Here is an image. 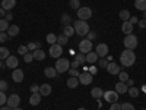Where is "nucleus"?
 Returning <instances> with one entry per match:
<instances>
[{
	"label": "nucleus",
	"mask_w": 146,
	"mask_h": 110,
	"mask_svg": "<svg viewBox=\"0 0 146 110\" xmlns=\"http://www.w3.org/2000/svg\"><path fill=\"white\" fill-rule=\"evenodd\" d=\"M135 62H136V54H135L133 50H127V48H126L124 52H121V54H120V63H121V66L131 68L133 65H135Z\"/></svg>",
	"instance_id": "nucleus-1"
},
{
	"label": "nucleus",
	"mask_w": 146,
	"mask_h": 110,
	"mask_svg": "<svg viewBox=\"0 0 146 110\" xmlns=\"http://www.w3.org/2000/svg\"><path fill=\"white\" fill-rule=\"evenodd\" d=\"M73 28H75V32H76V34H79V35H82V37L88 35V32L91 31L88 22H86V21H80V19L73 22Z\"/></svg>",
	"instance_id": "nucleus-2"
},
{
	"label": "nucleus",
	"mask_w": 146,
	"mask_h": 110,
	"mask_svg": "<svg viewBox=\"0 0 146 110\" xmlns=\"http://www.w3.org/2000/svg\"><path fill=\"white\" fill-rule=\"evenodd\" d=\"M54 68H56L57 73H64V72H67V70L70 69V62H69V59H66V57L57 59Z\"/></svg>",
	"instance_id": "nucleus-3"
},
{
	"label": "nucleus",
	"mask_w": 146,
	"mask_h": 110,
	"mask_svg": "<svg viewBox=\"0 0 146 110\" xmlns=\"http://www.w3.org/2000/svg\"><path fill=\"white\" fill-rule=\"evenodd\" d=\"M124 47L127 48V50H135V48L137 47V37L135 34H129L124 37V41H123Z\"/></svg>",
	"instance_id": "nucleus-4"
},
{
	"label": "nucleus",
	"mask_w": 146,
	"mask_h": 110,
	"mask_svg": "<svg viewBox=\"0 0 146 110\" xmlns=\"http://www.w3.org/2000/svg\"><path fill=\"white\" fill-rule=\"evenodd\" d=\"M78 79H79V84H82V85H89L94 81V75H91L88 70H83V72H80Z\"/></svg>",
	"instance_id": "nucleus-5"
},
{
	"label": "nucleus",
	"mask_w": 146,
	"mask_h": 110,
	"mask_svg": "<svg viewBox=\"0 0 146 110\" xmlns=\"http://www.w3.org/2000/svg\"><path fill=\"white\" fill-rule=\"evenodd\" d=\"M92 16V9L91 7H79L78 9V18L80 19V21H88L89 18Z\"/></svg>",
	"instance_id": "nucleus-6"
},
{
	"label": "nucleus",
	"mask_w": 146,
	"mask_h": 110,
	"mask_svg": "<svg viewBox=\"0 0 146 110\" xmlns=\"http://www.w3.org/2000/svg\"><path fill=\"white\" fill-rule=\"evenodd\" d=\"M63 54V46H60V44H51L50 46V56L54 57V59H60Z\"/></svg>",
	"instance_id": "nucleus-7"
},
{
	"label": "nucleus",
	"mask_w": 146,
	"mask_h": 110,
	"mask_svg": "<svg viewBox=\"0 0 146 110\" xmlns=\"http://www.w3.org/2000/svg\"><path fill=\"white\" fill-rule=\"evenodd\" d=\"M79 52L83 53V54H86L89 52H92V41L88 40V38H85L79 43Z\"/></svg>",
	"instance_id": "nucleus-8"
},
{
	"label": "nucleus",
	"mask_w": 146,
	"mask_h": 110,
	"mask_svg": "<svg viewBox=\"0 0 146 110\" xmlns=\"http://www.w3.org/2000/svg\"><path fill=\"white\" fill-rule=\"evenodd\" d=\"M6 104H7L10 109H16V107H19V104H21V97H19L18 94H10V95L7 97Z\"/></svg>",
	"instance_id": "nucleus-9"
},
{
	"label": "nucleus",
	"mask_w": 146,
	"mask_h": 110,
	"mask_svg": "<svg viewBox=\"0 0 146 110\" xmlns=\"http://www.w3.org/2000/svg\"><path fill=\"white\" fill-rule=\"evenodd\" d=\"M102 97H104V100H105L107 103H111V104H113V103H115V101L118 100V93H117L115 90H114V91H110V90H108V91H104V95H102Z\"/></svg>",
	"instance_id": "nucleus-10"
},
{
	"label": "nucleus",
	"mask_w": 146,
	"mask_h": 110,
	"mask_svg": "<svg viewBox=\"0 0 146 110\" xmlns=\"http://www.w3.org/2000/svg\"><path fill=\"white\" fill-rule=\"evenodd\" d=\"M105 69H107V72L110 73V75H118V73L121 72V70H120V69H121L120 65H117L115 62H108V65H107Z\"/></svg>",
	"instance_id": "nucleus-11"
},
{
	"label": "nucleus",
	"mask_w": 146,
	"mask_h": 110,
	"mask_svg": "<svg viewBox=\"0 0 146 110\" xmlns=\"http://www.w3.org/2000/svg\"><path fill=\"white\" fill-rule=\"evenodd\" d=\"M96 56L98 57H105L108 54V44L105 43H100L98 46H96Z\"/></svg>",
	"instance_id": "nucleus-12"
},
{
	"label": "nucleus",
	"mask_w": 146,
	"mask_h": 110,
	"mask_svg": "<svg viewBox=\"0 0 146 110\" xmlns=\"http://www.w3.org/2000/svg\"><path fill=\"white\" fill-rule=\"evenodd\" d=\"M12 79L16 84H21L23 81V70L22 69H13V72H12Z\"/></svg>",
	"instance_id": "nucleus-13"
},
{
	"label": "nucleus",
	"mask_w": 146,
	"mask_h": 110,
	"mask_svg": "<svg viewBox=\"0 0 146 110\" xmlns=\"http://www.w3.org/2000/svg\"><path fill=\"white\" fill-rule=\"evenodd\" d=\"M18 65H19V59H18L16 56H9V57L6 59V66H7V68L16 69Z\"/></svg>",
	"instance_id": "nucleus-14"
},
{
	"label": "nucleus",
	"mask_w": 146,
	"mask_h": 110,
	"mask_svg": "<svg viewBox=\"0 0 146 110\" xmlns=\"http://www.w3.org/2000/svg\"><path fill=\"white\" fill-rule=\"evenodd\" d=\"M16 6V0H2V7L6 12H10L12 9H15Z\"/></svg>",
	"instance_id": "nucleus-15"
},
{
	"label": "nucleus",
	"mask_w": 146,
	"mask_h": 110,
	"mask_svg": "<svg viewBox=\"0 0 146 110\" xmlns=\"http://www.w3.org/2000/svg\"><path fill=\"white\" fill-rule=\"evenodd\" d=\"M41 94L40 93H32L31 94V97H29V104L31 106H38L40 103H41Z\"/></svg>",
	"instance_id": "nucleus-16"
},
{
	"label": "nucleus",
	"mask_w": 146,
	"mask_h": 110,
	"mask_svg": "<svg viewBox=\"0 0 146 110\" xmlns=\"http://www.w3.org/2000/svg\"><path fill=\"white\" fill-rule=\"evenodd\" d=\"M51 85L50 84H42V85H40V94L42 95V97H47V95H50L51 94Z\"/></svg>",
	"instance_id": "nucleus-17"
},
{
	"label": "nucleus",
	"mask_w": 146,
	"mask_h": 110,
	"mask_svg": "<svg viewBox=\"0 0 146 110\" xmlns=\"http://www.w3.org/2000/svg\"><path fill=\"white\" fill-rule=\"evenodd\" d=\"M44 75L47 78H56L57 76V70H56L54 66H47V68H44Z\"/></svg>",
	"instance_id": "nucleus-18"
},
{
	"label": "nucleus",
	"mask_w": 146,
	"mask_h": 110,
	"mask_svg": "<svg viewBox=\"0 0 146 110\" xmlns=\"http://www.w3.org/2000/svg\"><path fill=\"white\" fill-rule=\"evenodd\" d=\"M121 31H123L126 35L131 34V32H133V23H131L130 21H124L123 25H121Z\"/></svg>",
	"instance_id": "nucleus-19"
},
{
	"label": "nucleus",
	"mask_w": 146,
	"mask_h": 110,
	"mask_svg": "<svg viewBox=\"0 0 146 110\" xmlns=\"http://www.w3.org/2000/svg\"><path fill=\"white\" fill-rule=\"evenodd\" d=\"M115 91L118 94H126L129 91V87H127V84L126 82H117L115 84Z\"/></svg>",
	"instance_id": "nucleus-20"
},
{
	"label": "nucleus",
	"mask_w": 146,
	"mask_h": 110,
	"mask_svg": "<svg viewBox=\"0 0 146 110\" xmlns=\"http://www.w3.org/2000/svg\"><path fill=\"white\" fill-rule=\"evenodd\" d=\"M32 54H34V60H38V62H41V60H44V59L47 57L45 52L41 50V48H38V50H35V52H32Z\"/></svg>",
	"instance_id": "nucleus-21"
},
{
	"label": "nucleus",
	"mask_w": 146,
	"mask_h": 110,
	"mask_svg": "<svg viewBox=\"0 0 146 110\" xmlns=\"http://www.w3.org/2000/svg\"><path fill=\"white\" fill-rule=\"evenodd\" d=\"M91 95L94 97V99L100 100L101 97L104 95V90H102V88H100V87H95V88H92V90H91Z\"/></svg>",
	"instance_id": "nucleus-22"
},
{
	"label": "nucleus",
	"mask_w": 146,
	"mask_h": 110,
	"mask_svg": "<svg viewBox=\"0 0 146 110\" xmlns=\"http://www.w3.org/2000/svg\"><path fill=\"white\" fill-rule=\"evenodd\" d=\"M19 27L18 25H9V28H7V34H9V37H16L18 34H19Z\"/></svg>",
	"instance_id": "nucleus-23"
},
{
	"label": "nucleus",
	"mask_w": 146,
	"mask_h": 110,
	"mask_svg": "<svg viewBox=\"0 0 146 110\" xmlns=\"http://www.w3.org/2000/svg\"><path fill=\"white\" fill-rule=\"evenodd\" d=\"M85 57H86V62L91 63V65H94L96 60H98V56H96L95 52H89V53H86V56H85Z\"/></svg>",
	"instance_id": "nucleus-24"
},
{
	"label": "nucleus",
	"mask_w": 146,
	"mask_h": 110,
	"mask_svg": "<svg viewBox=\"0 0 146 110\" xmlns=\"http://www.w3.org/2000/svg\"><path fill=\"white\" fill-rule=\"evenodd\" d=\"M66 84H67V87H69V88H76L78 85H79V79L75 78V76H70V78L67 79Z\"/></svg>",
	"instance_id": "nucleus-25"
},
{
	"label": "nucleus",
	"mask_w": 146,
	"mask_h": 110,
	"mask_svg": "<svg viewBox=\"0 0 146 110\" xmlns=\"http://www.w3.org/2000/svg\"><path fill=\"white\" fill-rule=\"evenodd\" d=\"M130 16H131V15H130V12H129L127 9L120 10V13H118V18H120L121 21H123V22H124V21H129V19H130Z\"/></svg>",
	"instance_id": "nucleus-26"
},
{
	"label": "nucleus",
	"mask_w": 146,
	"mask_h": 110,
	"mask_svg": "<svg viewBox=\"0 0 146 110\" xmlns=\"http://www.w3.org/2000/svg\"><path fill=\"white\" fill-rule=\"evenodd\" d=\"M135 7L140 12H145L146 10V0H136L135 2Z\"/></svg>",
	"instance_id": "nucleus-27"
},
{
	"label": "nucleus",
	"mask_w": 146,
	"mask_h": 110,
	"mask_svg": "<svg viewBox=\"0 0 146 110\" xmlns=\"http://www.w3.org/2000/svg\"><path fill=\"white\" fill-rule=\"evenodd\" d=\"M129 95L130 97H133V99H136V97H139V93H140V90L139 88H136L135 85H133V87H129Z\"/></svg>",
	"instance_id": "nucleus-28"
},
{
	"label": "nucleus",
	"mask_w": 146,
	"mask_h": 110,
	"mask_svg": "<svg viewBox=\"0 0 146 110\" xmlns=\"http://www.w3.org/2000/svg\"><path fill=\"white\" fill-rule=\"evenodd\" d=\"M9 56H10L9 48H6V47H0V60H6Z\"/></svg>",
	"instance_id": "nucleus-29"
},
{
	"label": "nucleus",
	"mask_w": 146,
	"mask_h": 110,
	"mask_svg": "<svg viewBox=\"0 0 146 110\" xmlns=\"http://www.w3.org/2000/svg\"><path fill=\"white\" fill-rule=\"evenodd\" d=\"M72 16L69 15V13H63L62 15V23H63V25L64 27H67V25H70V23H72Z\"/></svg>",
	"instance_id": "nucleus-30"
},
{
	"label": "nucleus",
	"mask_w": 146,
	"mask_h": 110,
	"mask_svg": "<svg viewBox=\"0 0 146 110\" xmlns=\"http://www.w3.org/2000/svg\"><path fill=\"white\" fill-rule=\"evenodd\" d=\"M67 41H69V37H66L64 34H60V35H57V44H60V46H64V44H67Z\"/></svg>",
	"instance_id": "nucleus-31"
},
{
	"label": "nucleus",
	"mask_w": 146,
	"mask_h": 110,
	"mask_svg": "<svg viewBox=\"0 0 146 110\" xmlns=\"http://www.w3.org/2000/svg\"><path fill=\"white\" fill-rule=\"evenodd\" d=\"M9 25H10V23L5 18H2V19H0V32H6L7 28H9Z\"/></svg>",
	"instance_id": "nucleus-32"
},
{
	"label": "nucleus",
	"mask_w": 146,
	"mask_h": 110,
	"mask_svg": "<svg viewBox=\"0 0 146 110\" xmlns=\"http://www.w3.org/2000/svg\"><path fill=\"white\" fill-rule=\"evenodd\" d=\"M45 40H47L48 44H56V43H57V35L53 34V32H50V34L45 37Z\"/></svg>",
	"instance_id": "nucleus-33"
},
{
	"label": "nucleus",
	"mask_w": 146,
	"mask_h": 110,
	"mask_svg": "<svg viewBox=\"0 0 146 110\" xmlns=\"http://www.w3.org/2000/svg\"><path fill=\"white\" fill-rule=\"evenodd\" d=\"M63 34H64L66 37H72L73 34H75V28H73L72 25H67V27L63 28Z\"/></svg>",
	"instance_id": "nucleus-34"
},
{
	"label": "nucleus",
	"mask_w": 146,
	"mask_h": 110,
	"mask_svg": "<svg viewBox=\"0 0 146 110\" xmlns=\"http://www.w3.org/2000/svg\"><path fill=\"white\" fill-rule=\"evenodd\" d=\"M28 50L29 52H35V50H38V48H41V43H28Z\"/></svg>",
	"instance_id": "nucleus-35"
},
{
	"label": "nucleus",
	"mask_w": 146,
	"mask_h": 110,
	"mask_svg": "<svg viewBox=\"0 0 146 110\" xmlns=\"http://www.w3.org/2000/svg\"><path fill=\"white\" fill-rule=\"evenodd\" d=\"M28 52H29V50H28V46H27V44H22V46L18 47V53H19L21 56H25Z\"/></svg>",
	"instance_id": "nucleus-36"
},
{
	"label": "nucleus",
	"mask_w": 146,
	"mask_h": 110,
	"mask_svg": "<svg viewBox=\"0 0 146 110\" xmlns=\"http://www.w3.org/2000/svg\"><path fill=\"white\" fill-rule=\"evenodd\" d=\"M75 59L78 60V62H79L80 65H85V62H86V57H85V54H83V53H80V52L75 56Z\"/></svg>",
	"instance_id": "nucleus-37"
},
{
	"label": "nucleus",
	"mask_w": 146,
	"mask_h": 110,
	"mask_svg": "<svg viewBox=\"0 0 146 110\" xmlns=\"http://www.w3.org/2000/svg\"><path fill=\"white\" fill-rule=\"evenodd\" d=\"M6 101H7V95L5 94V91H0V107L5 106Z\"/></svg>",
	"instance_id": "nucleus-38"
},
{
	"label": "nucleus",
	"mask_w": 146,
	"mask_h": 110,
	"mask_svg": "<svg viewBox=\"0 0 146 110\" xmlns=\"http://www.w3.org/2000/svg\"><path fill=\"white\" fill-rule=\"evenodd\" d=\"M32 60H34V54L31 52H28L25 56H23V62H25V63H31Z\"/></svg>",
	"instance_id": "nucleus-39"
},
{
	"label": "nucleus",
	"mask_w": 146,
	"mask_h": 110,
	"mask_svg": "<svg viewBox=\"0 0 146 110\" xmlns=\"http://www.w3.org/2000/svg\"><path fill=\"white\" fill-rule=\"evenodd\" d=\"M118 78H120V82H127L129 73H127V72H120V73H118Z\"/></svg>",
	"instance_id": "nucleus-40"
},
{
	"label": "nucleus",
	"mask_w": 146,
	"mask_h": 110,
	"mask_svg": "<svg viewBox=\"0 0 146 110\" xmlns=\"http://www.w3.org/2000/svg\"><path fill=\"white\" fill-rule=\"evenodd\" d=\"M69 5H70V7H72V9H76V10L80 7V2H79V0H70Z\"/></svg>",
	"instance_id": "nucleus-41"
},
{
	"label": "nucleus",
	"mask_w": 146,
	"mask_h": 110,
	"mask_svg": "<svg viewBox=\"0 0 146 110\" xmlns=\"http://www.w3.org/2000/svg\"><path fill=\"white\" fill-rule=\"evenodd\" d=\"M67 72H69V75H70V76H75V78H78V76L80 75V72H79L78 69H73V68H70Z\"/></svg>",
	"instance_id": "nucleus-42"
},
{
	"label": "nucleus",
	"mask_w": 146,
	"mask_h": 110,
	"mask_svg": "<svg viewBox=\"0 0 146 110\" xmlns=\"http://www.w3.org/2000/svg\"><path fill=\"white\" fill-rule=\"evenodd\" d=\"M121 110H135V106L131 103H123L121 104Z\"/></svg>",
	"instance_id": "nucleus-43"
},
{
	"label": "nucleus",
	"mask_w": 146,
	"mask_h": 110,
	"mask_svg": "<svg viewBox=\"0 0 146 110\" xmlns=\"http://www.w3.org/2000/svg\"><path fill=\"white\" fill-rule=\"evenodd\" d=\"M9 88V84L5 79H0V91H6Z\"/></svg>",
	"instance_id": "nucleus-44"
},
{
	"label": "nucleus",
	"mask_w": 146,
	"mask_h": 110,
	"mask_svg": "<svg viewBox=\"0 0 146 110\" xmlns=\"http://www.w3.org/2000/svg\"><path fill=\"white\" fill-rule=\"evenodd\" d=\"M7 38H9V34L7 32H0V43L7 41Z\"/></svg>",
	"instance_id": "nucleus-45"
},
{
	"label": "nucleus",
	"mask_w": 146,
	"mask_h": 110,
	"mask_svg": "<svg viewBox=\"0 0 146 110\" xmlns=\"http://www.w3.org/2000/svg\"><path fill=\"white\" fill-rule=\"evenodd\" d=\"M107 65H108V62H107L104 57H101L100 62H98V66H100V68H107Z\"/></svg>",
	"instance_id": "nucleus-46"
},
{
	"label": "nucleus",
	"mask_w": 146,
	"mask_h": 110,
	"mask_svg": "<svg viewBox=\"0 0 146 110\" xmlns=\"http://www.w3.org/2000/svg\"><path fill=\"white\" fill-rule=\"evenodd\" d=\"M110 110H121V104L115 101V103H113V104H111V107H110Z\"/></svg>",
	"instance_id": "nucleus-47"
},
{
	"label": "nucleus",
	"mask_w": 146,
	"mask_h": 110,
	"mask_svg": "<svg viewBox=\"0 0 146 110\" xmlns=\"http://www.w3.org/2000/svg\"><path fill=\"white\" fill-rule=\"evenodd\" d=\"M29 91H31V93H40V87H38L36 84H32L31 88H29Z\"/></svg>",
	"instance_id": "nucleus-48"
},
{
	"label": "nucleus",
	"mask_w": 146,
	"mask_h": 110,
	"mask_svg": "<svg viewBox=\"0 0 146 110\" xmlns=\"http://www.w3.org/2000/svg\"><path fill=\"white\" fill-rule=\"evenodd\" d=\"M86 38H88V40H91V41H92V40H95V38H96V32L89 31V32H88V35H86Z\"/></svg>",
	"instance_id": "nucleus-49"
},
{
	"label": "nucleus",
	"mask_w": 146,
	"mask_h": 110,
	"mask_svg": "<svg viewBox=\"0 0 146 110\" xmlns=\"http://www.w3.org/2000/svg\"><path fill=\"white\" fill-rule=\"evenodd\" d=\"M79 66H80V63L78 62V60H76V59H75V60H73V62H72V63H70V68H73V69H78Z\"/></svg>",
	"instance_id": "nucleus-50"
},
{
	"label": "nucleus",
	"mask_w": 146,
	"mask_h": 110,
	"mask_svg": "<svg viewBox=\"0 0 146 110\" xmlns=\"http://www.w3.org/2000/svg\"><path fill=\"white\" fill-rule=\"evenodd\" d=\"M137 25H139V28H146V19H140L139 22H137Z\"/></svg>",
	"instance_id": "nucleus-51"
},
{
	"label": "nucleus",
	"mask_w": 146,
	"mask_h": 110,
	"mask_svg": "<svg viewBox=\"0 0 146 110\" xmlns=\"http://www.w3.org/2000/svg\"><path fill=\"white\" fill-rule=\"evenodd\" d=\"M88 72L91 73V75H95V73H96V72H98V68H96V66H91Z\"/></svg>",
	"instance_id": "nucleus-52"
},
{
	"label": "nucleus",
	"mask_w": 146,
	"mask_h": 110,
	"mask_svg": "<svg viewBox=\"0 0 146 110\" xmlns=\"http://www.w3.org/2000/svg\"><path fill=\"white\" fill-rule=\"evenodd\" d=\"M5 19H6L7 22L13 19V15H12V12H6V16H5Z\"/></svg>",
	"instance_id": "nucleus-53"
},
{
	"label": "nucleus",
	"mask_w": 146,
	"mask_h": 110,
	"mask_svg": "<svg viewBox=\"0 0 146 110\" xmlns=\"http://www.w3.org/2000/svg\"><path fill=\"white\" fill-rule=\"evenodd\" d=\"M129 21L133 23V25H135V23H137V22H139V18H137V16H130V19H129Z\"/></svg>",
	"instance_id": "nucleus-54"
},
{
	"label": "nucleus",
	"mask_w": 146,
	"mask_h": 110,
	"mask_svg": "<svg viewBox=\"0 0 146 110\" xmlns=\"http://www.w3.org/2000/svg\"><path fill=\"white\" fill-rule=\"evenodd\" d=\"M6 16V10L2 7V6H0V19H2V18H5Z\"/></svg>",
	"instance_id": "nucleus-55"
},
{
	"label": "nucleus",
	"mask_w": 146,
	"mask_h": 110,
	"mask_svg": "<svg viewBox=\"0 0 146 110\" xmlns=\"http://www.w3.org/2000/svg\"><path fill=\"white\" fill-rule=\"evenodd\" d=\"M126 84H127V87H133V85H135V81H133V79H130V78H129Z\"/></svg>",
	"instance_id": "nucleus-56"
},
{
	"label": "nucleus",
	"mask_w": 146,
	"mask_h": 110,
	"mask_svg": "<svg viewBox=\"0 0 146 110\" xmlns=\"http://www.w3.org/2000/svg\"><path fill=\"white\" fill-rule=\"evenodd\" d=\"M0 110H13V109H10L9 106H2V107H0Z\"/></svg>",
	"instance_id": "nucleus-57"
},
{
	"label": "nucleus",
	"mask_w": 146,
	"mask_h": 110,
	"mask_svg": "<svg viewBox=\"0 0 146 110\" xmlns=\"http://www.w3.org/2000/svg\"><path fill=\"white\" fill-rule=\"evenodd\" d=\"M143 19H146V10L143 12Z\"/></svg>",
	"instance_id": "nucleus-58"
},
{
	"label": "nucleus",
	"mask_w": 146,
	"mask_h": 110,
	"mask_svg": "<svg viewBox=\"0 0 146 110\" xmlns=\"http://www.w3.org/2000/svg\"><path fill=\"white\" fill-rule=\"evenodd\" d=\"M3 68V63H2V60H0V69H2Z\"/></svg>",
	"instance_id": "nucleus-59"
},
{
	"label": "nucleus",
	"mask_w": 146,
	"mask_h": 110,
	"mask_svg": "<svg viewBox=\"0 0 146 110\" xmlns=\"http://www.w3.org/2000/svg\"><path fill=\"white\" fill-rule=\"evenodd\" d=\"M78 110H86V109H85V107H79Z\"/></svg>",
	"instance_id": "nucleus-60"
},
{
	"label": "nucleus",
	"mask_w": 146,
	"mask_h": 110,
	"mask_svg": "<svg viewBox=\"0 0 146 110\" xmlns=\"http://www.w3.org/2000/svg\"><path fill=\"white\" fill-rule=\"evenodd\" d=\"M13 110H22V109H21V107H16V109H13Z\"/></svg>",
	"instance_id": "nucleus-61"
},
{
	"label": "nucleus",
	"mask_w": 146,
	"mask_h": 110,
	"mask_svg": "<svg viewBox=\"0 0 146 110\" xmlns=\"http://www.w3.org/2000/svg\"><path fill=\"white\" fill-rule=\"evenodd\" d=\"M142 110H146V109H142Z\"/></svg>",
	"instance_id": "nucleus-62"
}]
</instances>
